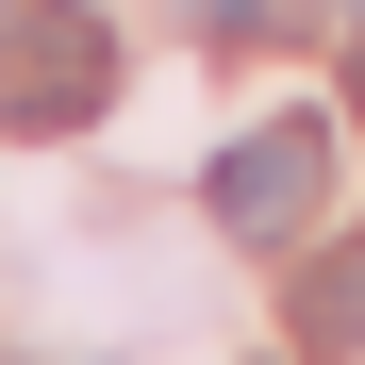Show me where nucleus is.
<instances>
[{
	"mask_svg": "<svg viewBox=\"0 0 365 365\" xmlns=\"http://www.w3.org/2000/svg\"><path fill=\"white\" fill-rule=\"evenodd\" d=\"M100 100H116V34L83 0H17L0 17V133H83Z\"/></svg>",
	"mask_w": 365,
	"mask_h": 365,
	"instance_id": "f257e3e1",
	"label": "nucleus"
},
{
	"mask_svg": "<svg viewBox=\"0 0 365 365\" xmlns=\"http://www.w3.org/2000/svg\"><path fill=\"white\" fill-rule=\"evenodd\" d=\"M349 182V133L332 116H266V133L216 150V232H250V250H282V232H316Z\"/></svg>",
	"mask_w": 365,
	"mask_h": 365,
	"instance_id": "f03ea898",
	"label": "nucleus"
},
{
	"mask_svg": "<svg viewBox=\"0 0 365 365\" xmlns=\"http://www.w3.org/2000/svg\"><path fill=\"white\" fill-rule=\"evenodd\" d=\"M299 349H365V232L299 266Z\"/></svg>",
	"mask_w": 365,
	"mask_h": 365,
	"instance_id": "7ed1b4c3",
	"label": "nucleus"
},
{
	"mask_svg": "<svg viewBox=\"0 0 365 365\" xmlns=\"http://www.w3.org/2000/svg\"><path fill=\"white\" fill-rule=\"evenodd\" d=\"M0 17H17V0H0Z\"/></svg>",
	"mask_w": 365,
	"mask_h": 365,
	"instance_id": "20e7f679",
	"label": "nucleus"
},
{
	"mask_svg": "<svg viewBox=\"0 0 365 365\" xmlns=\"http://www.w3.org/2000/svg\"><path fill=\"white\" fill-rule=\"evenodd\" d=\"M349 17H365V0H349Z\"/></svg>",
	"mask_w": 365,
	"mask_h": 365,
	"instance_id": "39448f33",
	"label": "nucleus"
}]
</instances>
